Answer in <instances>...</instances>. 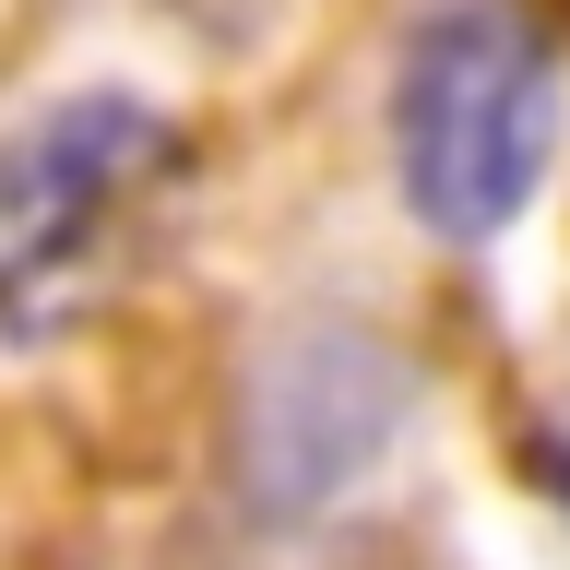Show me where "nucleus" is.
<instances>
[{
    "mask_svg": "<svg viewBox=\"0 0 570 570\" xmlns=\"http://www.w3.org/2000/svg\"><path fill=\"white\" fill-rule=\"evenodd\" d=\"M392 155L440 238H499L559 155V48L511 0H440L392 71Z\"/></svg>",
    "mask_w": 570,
    "mask_h": 570,
    "instance_id": "1",
    "label": "nucleus"
},
{
    "mask_svg": "<svg viewBox=\"0 0 570 570\" xmlns=\"http://www.w3.org/2000/svg\"><path fill=\"white\" fill-rule=\"evenodd\" d=\"M167 178V119L131 96H71L24 131V155L0 167V321H48L107 274L119 214Z\"/></svg>",
    "mask_w": 570,
    "mask_h": 570,
    "instance_id": "2",
    "label": "nucleus"
}]
</instances>
